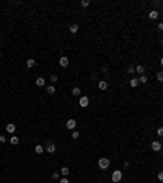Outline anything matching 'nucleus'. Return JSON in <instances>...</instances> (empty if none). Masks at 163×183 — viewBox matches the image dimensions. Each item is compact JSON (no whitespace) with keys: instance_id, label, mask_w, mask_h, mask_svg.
Here are the masks:
<instances>
[{"instance_id":"f257e3e1","label":"nucleus","mask_w":163,"mask_h":183,"mask_svg":"<svg viewBox=\"0 0 163 183\" xmlns=\"http://www.w3.org/2000/svg\"><path fill=\"white\" fill-rule=\"evenodd\" d=\"M109 164H111V160H109L108 157H101V159L98 160V167L101 168V170H106V168L109 167Z\"/></svg>"},{"instance_id":"f03ea898","label":"nucleus","mask_w":163,"mask_h":183,"mask_svg":"<svg viewBox=\"0 0 163 183\" xmlns=\"http://www.w3.org/2000/svg\"><path fill=\"white\" fill-rule=\"evenodd\" d=\"M111 180H113L114 183H119L121 180H122V172L121 170H114L113 175H111Z\"/></svg>"},{"instance_id":"7ed1b4c3","label":"nucleus","mask_w":163,"mask_h":183,"mask_svg":"<svg viewBox=\"0 0 163 183\" xmlns=\"http://www.w3.org/2000/svg\"><path fill=\"white\" fill-rule=\"evenodd\" d=\"M88 103H90V100H88V96H85V95H82L80 96V100H78V105L82 106V108H86L88 106Z\"/></svg>"},{"instance_id":"20e7f679","label":"nucleus","mask_w":163,"mask_h":183,"mask_svg":"<svg viewBox=\"0 0 163 183\" xmlns=\"http://www.w3.org/2000/svg\"><path fill=\"white\" fill-rule=\"evenodd\" d=\"M65 126H67V129H70V131H74L75 129V126H77V121H75V119H69L67 123H65Z\"/></svg>"},{"instance_id":"39448f33","label":"nucleus","mask_w":163,"mask_h":183,"mask_svg":"<svg viewBox=\"0 0 163 183\" xmlns=\"http://www.w3.org/2000/svg\"><path fill=\"white\" fill-rule=\"evenodd\" d=\"M160 149H161V142H160V141H153V142H152V150L158 152Z\"/></svg>"},{"instance_id":"423d86ee","label":"nucleus","mask_w":163,"mask_h":183,"mask_svg":"<svg viewBox=\"0 0 163 183\" xmlns=\"http://www.w3.org/2000/svg\"><path fill=\"white\" fill-rule=\"evenodd\" d=\"M46 150H47L49 154H54V152H55V144H54V142H47Z\"/></svg>"},{"instance_id":"0eeeda50","label":"nucleus","mask_w":163,"mask_h":183,"mask_svg":"<svg viewBox=\"0 0 163 183\" xmlns=\"http://www.w3.org/2000/svg\"><path fill=\"white\" fill-rule=\"evenodd\" d=\"M59 65H60V67H67L69 65V57H60V59H59Z\"/></svg>"},{"instance_id":"6e6552de","label":"nucleus","mask_w":163,"mask_h":183,"mask_svg":"<svg viewBox=\"0 0 163 183\" xmlns=\"http://www.w3.org/2000/svg\"><path fill=\"white\" fill-rule=\"evenodd\" d=\"M148 16H150V20H157L158 16H160V12H158V10H152V12L148 13Z\"/></svg>"},{"instance_id":"1a4fd4ad","label":"nucleus","mask_w":163,"mask_h":183,"mask_svg":"<svg viewBox=\"0 0 163 183\" xmlns=\"http://www.w3.org/2000/svg\"><path fill=\"white\" fill-rule=\"evenodd\" d=\"M36 85L38 87H44V85H46V79L44 77H38L36 79Z\"/></svg>"},{"instance_id":"9d476101","label":"nucleus","mask_w":163,"mask_h":183,"mask_svg":"<svg viewBox=\"0 0 163 183\" xmlns=\"http://www.w3.org/2000/svg\"><path fill=\"white\" fill-rule=\"evenodd\" d=\"M15 131H16V126H15V124H12V123H10V124H7V133L13 134Z\"/></svg>"},{"instance_id":"9b49d317","label":"nucleus","mask_w":163,"mask_h":183,"mask_svg":"<svg viewBox=\"0 0 163 183\" xmlns=\"http://www.w3.org/2000/svg\"><path fill=\"white\" fill-rule=\"evenodd\" d=\"M72 95H74V96H82V90H80V87H74V90H72Z\"/></svg>"},{"instance_id":"f8f14e48","label":"nucleus","mask_w":163,"mask_h":183,"mask_svg":"<svg viewBox=\"0 0 163 183\" xmlns=\"http://www.w3.org/2000/svg\"><path fill=\"white\" fill-rule=\"evenodd\" d=\"M98 88H100V90H106V88H108V82H106V80H101L98 84Z\"/></svg>"},{"instance_id":"ddd939ff","label":"nucleus","mask_w":163,"mask_h":183,"mask_svg":"<svg viewBox=\"0 0 163 183\" xmlns=\"http://www.w3.org/2000/svg\"><path fill=\"white\" fill-rule=\"evenodd\" d=\"M34 65H36V61H34V59H28V61H26V67H28V69L34 67Z\"/></svg>"},{"instance_id":"4468645a","label":"nucleus","mask_w":163,"mask_h":183,"mask_svg":"<svg viewBox=\"0 0 163 183\" xmlns=\"http://www.w3.org/2000/svg\"><path fill=\"white\" fill-rule=\"evenodd\" d=\"M69 31H70V33H77V31H78V25H75V23H74V25H70V26H69Z\"/></svg>"},{"instance_id":"2eb2a0df","label":"nucleus","mask_w":163,"mask_h":183,"mask_svg":"<svg viewBox=\"0 0 163 183\" xmlns=\"http://www.w3.org/2000/svg\"><path fill=\"white\" fill-rule=\"evenodd\" d=\"M129 85H131V87H132V88H136V87H137V85H139V79H131V82H129Z\"/></svg>"},{"instance_id":"dca6fc26","label":"nucleus","mask_w":163,"mask_h":183,"mask_svg":"<svg viewBox=\"0 0 163 183\" xmlns=\"http://www.w3.org/2000/svg\"><path fill=\"white\" fill-rule=\"evenodd\" d=\"M69 173H70V170H69V167H62V168H60V175H64V177H67Z\"/></svg>"},{"instance_id":"f3484780","label":"nucleus","mask_w":163,"mask_h":183,"mask_svg":"<svg viewBox=\"0 0 163 183\" xmlns=\"http://www.w3.org/2000/svg\"><path fill=\"white\" fill-rule=\"evenodd\" d=\"M147 75H140V77H139V84H147Z\"/></svg>"},{"instance_id":"a211bd4d","label":"nucleus","mask_w":163,"mask_h":183,"mask_svg":"<svg viewBox=\"0 0 163 183\" xmlns=\"http://www.w3.org/2000/svg\"><path fill=\"white\" fill-rule=\"evenodd\" d=\"M34 152H36V154H43V146H41V144H38V146L34 147Z\"/></svg>"},{"instance_id":"6ab92c4d","label":"nucleus","mask_w":163,"mask_h":183,"mask_svg":"<svg viewBox=\"0 0 163 183\" xmlns=\"http://www.w3.org/2000/svg\"><path fill=\"white\" fill-rule=\"evenodd\" d=\"M47 93H51V95L55 93V87H54V85H49V87H47Z\"/></svg>"},{"instance_id":"aec40b11","label":"nucleus","mask_w":163,"mask_h":183,"mask_svg":"<svg viewBox=\"0 0 163 183\" xmlns=\"http://www.w3.org/2000/svg\"><path fill=\"white\" fill-rule=\"evenodd\" d=\"M10 142H12V144H13V146H16V144H18V142H20V141H18V137H16V136H13V137H12V139H10Z\"/></svg>"},{"instance_id":"412c9836","label":"nucleus","mask_w":163,"mask_h":183,"mask_svg":"<svg viewBox=\"0 0 163 183\" xmlns=\"http://www.w3.org/2000/svg\"><path fill=\"white\" fill-rule=\"evenodd\" d=\"M80 5H82V8H86V7L90 5V0H82V3H80Z\"/></svg>"},{"instance_id":"4be33fe9","label":"nucleus","mask_w":163,"mask_h":183,"mask_svg":"<svg viewBox=\"0 0 163 183\" xmlns=\"http://www.w3.org/2000/svg\"><path fill=\"white\" fill-rule=\"evenodd\" d=\"M136 70L139 72V74H144V70H145V69H144V65H137V67H136Z\"/></svg>"},{"instance_id":"5701e85b","label":"nucleus","mask_w":163,"mask_h":183,"mask_svg":"<svg viewBox=\"0 0 163 183\" xmlns=\"http://www.w3.org/2000/svg\"><path fill=\"white\" fill-rule=\"evenodd\" d=\"M78 136H80L78 131H72V137H74V139H78Z\"/></svg>"},{"instance_id":"b1692460","label":"nucleus","mask_w":163,"mask_h":183,"mask_svg":"<svg viewBox=\"0 0 163 183\" xmlns=\"http://www.w3.org/2000/svg\"><path fill=\"white\" fill-rule=\"evenodd\" d=\"M157 80L158 82H163V72H158V74H157Z\"/></svg>"},{"instance_id":"393cba45","label":"nucleus","mask_w":163,"mask_h":183,"mask_svg":"<svg viewBox=\"0 0 163 183\" xmlns=\"http://www.w3.org/2000/svg\"><path fill=\"white\" fill-rule=\"evenodd\" d=\"M49 80H51V84H55V82H57V75H51Z\"/></svg>"},{"instance_id":"a878e982","label":"nucleus","mask_w":163,"mask_h":183,"mask_svg":"<svg viewBox=\"0 0 163 183\" xmlns=\"http://www.w3.org/2000/svg\"><path fill=\"white\" fill-rule=\"evenodd\" d=\"M52 178H54V180H59V178H60V173H59V172H54V173H52Z\"/></svg>"},{"instance_id":"bb28decb","label":"nucleus","mask_w":163,"mask_h":183,"mask_svg":"<svg viewBox=\"0 0 163 183\" xmlns=\"http://www.w3.org/2000/svg\"><path fill=\"white\" fill-rule=\"evenodd\" d=\"M157 134L160 137H163V127H158V129H157Z\"/></svg>"},{"instance_id":"cd10ccee","label":"nucleus","mask_w":163,"mask_h":183,"mask_svg":"<svg viewBox=\"0 0 163 183\" xmlns=\"http://www.w3.org/2000/svg\"><path fill=\"white\" fill-rule=\"evenodd\" d=\"M134 70H136V67H134V65H131V67H127V72H129V74H134Z\"/></svg>"},{"instance_id":"c85d7f7f","label":"nucleus","mask_w":163,"mask_h":183,"mask_svg":"<svg viewBox=\"0 0 163 183\" xmlns=\"http://www.w3.org/2000/svg\"><path fill=\"white\" fill-rule=\"evenodd\" d=\"M158 180L163 181V170H161V172H158Z\"/></svg>"},{"instance_id":"c756f323","label":"nucleus","mask_w":163,"mask_h":183,"mask_svg":"<svg viewBox=\"0 0 163 183\" xmlns=\"http://www.w3.org/2000/svg\"><path fill=\"white\" fill-rule=\"evenodd\" d=\"M60 183H69V180H67V177H64V178H62V180H60Z\"/></svg>"},{"instance_id":"7c9ffc66","label":"nucleus","mask_w":163,"mask_h":183,"mask_svg":"<svg viewBox=\"0 0 163 183\" xmlns=\"http://www.w3.org/2000/svg\"><path fill=\"white\" fill-rule=\"evenodd\" d=\"M5 141H7V139H5V136L2 134V136H0V142H5Z\"/></svg>"},{"instance_id":"2f4dec72","label":"nucleus","mask_w":163,"mask_h":183,"mask_svg":"<svg viewBox=\"0 0 163 183\" xmlns=\"http://www.w3.org/2000/svg\"><path fill=\"white\" fill-rule=\"evenodd\" d=\"M158 31H163V23H160V25H158Z\"/></svg>"},{"instance_id":"473e14b6","label":"nucleus","mask_w":163,"mask_h":183,"mask_svg":"<svg viewBox=\"0 0 163 183\" xmlns=\"http://www.w3.org/2000/svg\"><path fill=\"white\" fill-rule=\"evenodd\" d=\"M160 64H161V65H163V57H161V59H160Z\"/></svg>"},{"instance_id":"72a5a7b5","label":"nucleus","mask_w":163,"mask_h":183,"mask_svg":"<svg viewBox=\"0 0 163 183\" xmlns=\"http://www.w3.org/2000/svg\"><path fill=\"white\" fill-rule=\"evenodd\" d=\"M161 44H163V38H161Z\"/></svg>"},{"instance_id":"f704fd0d","label":"nucleus","mask_w":163,"mask_h":183,"mask_svg":"<svg viewBox=\"0 0 163 183\" xmlns=\"http://www.w3.org/2000/svg\"><path fill=\"white\" fill-rule=\"evenodd\" d=\"M0 57H2V53H0Z\"/></svg>"},{"instance_id":"c9c22d12","label":"nucleus","mask_w":163,"mask_h":183,"mask_svg":"<svg viewBox=\"0 0 163 183\" xmlns=\"http://www.w3.org/2000/svg\"><path fill=\"white\" fill-rule=\"evenodd\" d=\"M161 15H163V13H161Z\"/></svg>"}]
</instances>
